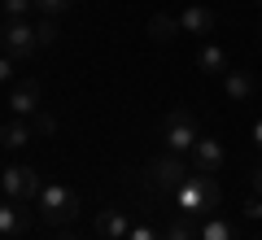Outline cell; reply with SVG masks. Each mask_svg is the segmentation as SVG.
I'll return each instance as SVG.
<instances>
[{
  "mask_svg": "<svg viewBox=\"0 0 262 240\" xmlns=\"http://www.w3.org/2000/svg\"><path fill=\"white\" fill-rule=\"evenodd\" d=\"M196 114L188 110V105H175V110L162 118V144H166V153H192V144H196Z\"/></svg>",
  "mask_w": 262,
  "mask_h": 240,
  "instance_id": "cell-1",
  "label": "cell"
},
{
  "mask_svg": "<svg viewBox=\"0 0 262 240\" xmlns=\"http://www.w3.org/2000/svg\"><path fill=\"white\" fill-rule=\"evenodd\" d=\"M35 201H39L44 223H53V227H66L70 219H79V192L66 188V184H44Z\"/></svg>",
  "mask_w": 262,
  "mask_h": 240,
  "instance_id": "cell-2",
  "label": "cell"
},
{
  "mask_svg": "<svg viewBox=\"0 0 262 240\" xmlns=\"http://www.w3.org/2000/svg\"><path fill=\"white\" fill-rule=\"evenodd\" d=\"M175 201H179L184 214H206V210L219 205V184L210 175H196V170H192V175L175 188Z\"/></svg>",
  "mask_w": 262,
  "mask_h": 240,
  "instance_id": "cell-3",
  "label": "cell"
},
{
  "mask_svg": "<svg viewBox=\"0 0 262 240\" xmlns=\"http://www.w3.org/2000/svg\"><path fill=\"white\" fill-rule=\"evenodd\" d=\"M0 44H5V57L13 61H31L39 53V39H35V27L27 18H5V31H0Z\"/></svg>",
  "mask_w": 262,
  "mask_h": 240,
  "instance_id": "cell-4",
  "label": "cell"
},
{
  "mask_svg": "<svg viewBox=\"0 0 262 240\" xmlns=\"http://www.w3.org/2000/svg\"><path fill=\"white\" fill-rule=\"evenodd\" d=\"M144 175H149V188H153V192H175L192 170H188V162H184L179 153H166V157H153Z\"/></svg>",
  "mask_w": 262,
  "mask_h": 240,
  "instance_id": "cell-5",
  "label": "cell"
},
{
  "mask_svg": "<svg viewBox=\"0 0 262 240\" xmlns=\"http://www.w3.org/2000/svg\"><path fill=\"white\" fill-rule=\"evenodd\" d=\"M0 188H5V197L9 201H31V197H39V170L35 166H5V175H0Z\"/></svg>",
  "mask_w": 262,
  "mask_h": 240,
  "instance_id": "cell-6",
  "label": "cell"
},
{
  "mask_svg": "<svg viewBox=\"0 0 262 240\" xmlns=\"http://www.w3.org/2000/svg\"><path fill=\"white\" fill-rule=\"evenodd\" d=\"M175 18H179V35H214L219 31V13L210 5H188Z\"/></svg>",
  "mask_w": 262,
  "mask_h": 240,
  "instance_id": "cell-7",
  "label": "cell"
},
{
  "mask_svg": "<svg viewBox=\"0 0 262 240\" xmlns=\"http://www.w3.org/2000/svg\"><path fill=\"white\" fill-rule=\"evenodd\" d=\"M188 157H192V170H196V175H214V170L223 166V144H219L214 136H201Z\"/></svg>",
  "mask_w": 262,
  "mask_h": 240,
  "instance_id": "cell-8",
  "label": "cell"
},
{
  "mask_svg": "<svg viewBox=\"0 0 262 240\" xmlns=\"http://www.w3.org/2000/svg\"><path fill=\"white\" fill-rule=\"evenodd\" d=\"M9 110H13V114H22V118L39 114V110H44V88H39L35 79H31V83H18V88L9 92Z\"/></svg>",
  "mask_w": 262,
  "mask_h": 240,
  "instance_id": "cell-9",
  "label": "cell"
},
{
  "mask_svg": "<svg viewBox=\"0 0 262 240\" xmlns=\"http://www.w3.org/2000/svg\"><path fill=\"white\" fill-rule=\"evenodd\" d=\"M127 231H131V219L122 210H101L96 214V236H105V240H127Z\"/></svg>",
  "mask_w": 262,
  "mask_h": 240,
  "instance_id": "cell-10",
  "label": "cell"
},
{
  "mask_svg": "<svg viewBox=\"0 0 262 240\" xmlns=\"http://www.w3.org/2000/svg\"><path fill=\"white\" fill-rule=\"evenodd\" d=\"M223 92L232 96V101H249V96L258 92L253 70H227V74H223Z\"/></svg>",
  "mask_w": 262,
  "mask_h": 240,
  "instance_id": "cell-11",
  "label": "cell"
},
{
  "mask_svg": "<svg viewBox=\"0 0 262 240\" xmlns=\"http://www.w3.org/2000/svg\"><path fill=\"white\" fill-rule=\"evenodd\" d=\"M196 66L206 74H227V53L219 44H201V53H196Z\"/></svg>",
  "mask_w": 262,
  "mask_h": 240,
  "instance_id": "cell-12",
  "label": "cell"
},
{
  "mask_svg": "<svg viewBox=\"0 0 262 240\" xmlns=\"http://www.w3.org/2000/svg\"><path fill=\"white\" fill-rule=\"evenodd\" d=\"M27 210H18V205H0V236H18V231H27Z\"/></svg>",
  "mask_w": 262,
  "mask_h": 240,
  "instance_id": "cell-13",
  "label": "cell"
},
{
  "mask_svg": "<svg viewBox=\"0 0 262 240\" xmlns=\"http://www.w3.org/2000/svg\"><path fill=\"white\" fill-rule=\"evenodd\" d=\"M149 35L158 39V44H170V39L179 35V18H170V13H153V18H149Z\"/></svg>",
  "mask_w": 262,
  "mask_h": 240,
  "instance_id": "cell-14",
  "label": "cell"
},
{
  "mask_svg": "<svg viewBox=\"0 0 262 240\" xmlns=\"http://www.w3.org/2000/svg\"><path fill=\"white\" fill-rule=\"evenodd\" d=\"M31 136H35V131H31V122H9V127L0 131V144H5V148H27Z\"/></svg>",
  "mask_w": 262,
  "mask_h": 240,
  "instance_id": "cell-15",
  "label": "cell"
},
{
  "mask_svg": "<svg viewBox=\"0 0 262 240\" xmlns=\"http://www.w3.org/2000/svg\"><path fill=\"white\" fill-rule=\"evenodd\" d=\"M196 236H201V240H236V227H232V223H223V219H206Z\"/></svg>",
  "mask_w": 262,
  "mask_h": 240,
  "instance_id": "cell-16",
  "label": "cell"
},
{
  "mask_svg": "<svg viewBox=\"0 0 262 240\" xmlns=\"http://www.w3.org/2000/svg\"><path fill=\"white\" fill-rule=\"evenodd\" d=\"M57 35H61V31H57V18H39V22H35V39H39V48H53Z\"/></svg>",
  "mask_w": 262,
  "mask_h": 240,
  "instance_id": "cell-17",
  "label": "cell"
},
{
  "mask_svg": "<svg viewBox=\"0 0 262 240\" xmlns=\"http://www.w3.org/2000/svg\"><path fill=\"white\" fill-rule=\"evenodd\" d=\"M31 131H35V136H53V131H57V118H53L48 110L31 114Z\"/></svg>",
  "mask_w": 262,
  "mask_h": 240,
  "instance_id": "cell-18",
  "label": "cell"
},
{
  "mask_svg": "<svg viewBox=\"0 0 262 240\" xmlns=\"http://www.w3.org/2000/svg\"><path fill=\"white\" fill-rule=\"evenodd\" d=\"M192 236H196V231L188 227V214H184V219H175L166 231H162V240H192Z\"/></svg>",
  "mask_w": 262,
  "mask_h": 240,
  "instance_id": "cell-19",
  "label": "cell"
},
{
  "mask_svg": "<svg viewBox=\"0 0 262 240\" xmlns=\"http://www.w3.org/2000/svg\"><path fill=\"white\" fill-rule=\"evenodd\" d=\"M75 5V0H35V9H39V18H57V13H66Z\"/></svg>",
  "mask_w": 262,
  "mask_h": 240,
  "instance_id": "cell-20",
  "label": "cell"
},
{
  "mask_svg": "<svg viewBox=\"0 0 262 240\" xmlns=\"http://www.w3.org/2000/svg\"><path fill=\"white\" fill-rule=\"evenodd\" d=\"M35 9V0H5V18H27Z\"/></svg>",
  "mask_w": 262,
  "mask_h": 240,
  "instance_id": "cell-21",
  "label": "cell"
},
{
  "mask_svg": "<svg viewBox=\"0 0 262 240\" xmlns=\"http://www.w3.org/2000/svg\"><path fill=\"white\" fill-rule=\"evenodd\" d=\"M127 240H162L158 231L149 227V223H131V231H127Z\"/></svg>",
  "mask_w": 262,
  "mask_h": 240,
  "instance_id": "cell-22",
  "label": "cell"
},
{
  "mask_svg": "<svg viewBox=\"0 0 262 240\" xmlns=\"http://www.w3.org/2000/svg\"><path fill=\"white\" fill-rule=\"evenodd\" d=\"M245 219H253V223L262 219V197H258V192H253L249 201H245Z\"/></svg>",
  "mask_w": 262,
  "mask_h": 240,
  "instance_id": "cell-23",
  "label": "cell"
},
{
  "mask_svg": "<svg viewBox=\"0 0 262 240\" xmlns=\"http://www.w3.org/2000/svg\"><path fill=\"white\" fill-rule=\"evenodd\" d=\"M13 79V57H0V83H9Z\"/></svg>",
  "mask_w": 262,
  "mask_h": 240,
  "instance_id": "cell-24",
  "label": "cell"
},
{
  "mask_svg": "<svg viewBox=\"0 0 262 240\" xmlns=\"http://www.w3.org/2000/svg\"><path fill=\"white\" fill-rule=\"evenodd\" d=\"M253 192H258V197H262V166H258V170H253Z\"/></svg>",
  "mask_w": 262,
  "mask_h": 240,
  "instance_id": "cell-25",
  "label": "cell"
},
{
  "mask_svg": "<svg viewBox=\"0 0 262 240\" xmlns=\"http://www.w3.org/2000/svg\"><path fill=\"white\" fill-rule=\"evenodd\" d=\"M253 144H258V148H262V118H258V122H253Z\"/></svg>",
  "mask_w": 262,
  "mask_h": 240,
  "instance_id": "cell-26",
  "label": "cell"
},
{
  "mask_svg": "<svg viewBox=\"0 0 262 240\" xmlns=\"http://www.w3.org/2000/svg\"><path fill=\"white\" fill-rule=\"evenodd\" d=\"M57 240H75V236H57Z\"/></svg>",
  "mask_w": 262,
  "mask_h": 240,
  "instance_id": "cell-27",
  "label": "cell"
},
{
  "mask_svg": "<svg viewBox=\"0 0 262 240\" xmlns=\"http://www.w3.org/2000/svg\"><path fill=\"white\" fill-rule=\"evenodd\" d=\"M253 5H262V0H253Z\"/></svg>",
  "mask_w": 262,
  "mask_h": 240,
  "instance_id": "cell-28",
  "label": "cell"
}]
</instances>
